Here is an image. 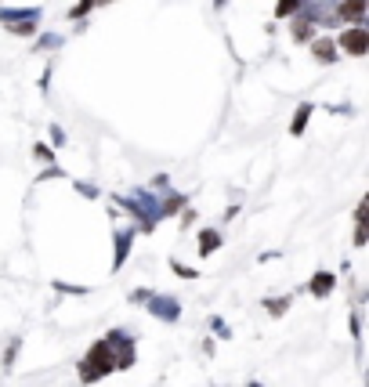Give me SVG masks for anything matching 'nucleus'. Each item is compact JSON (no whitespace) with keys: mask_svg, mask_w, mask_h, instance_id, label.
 I'll list each match as a JSON object with an SVG mask.
<instances>
[{"mask_svg":"<svg viewBox=\"0 0 369 387\" xmlns=\"http://www.w3.org/2000/svg\"><path fill=\"white\" fill-rule=\"evenodd\" d=\"M113 355H116V352H113V344H109V337L98 340L95 347H91V355H87V362H84L80 377H84V380H98V377H105V373H113V370H116V358H113Z\"/></svg>","mask_w":369,"mask_h":387,"instance_id":"nucleus-1","label":"nucleus"},{"mask_svg":"<svg viewBox=\"0 0 369 387\" xmlns=\"http://www.w3.org/2000/svg\"><path fill=\"white\" fill-rule=\"evenodd\" d=\"M337 47H344L347 54H355V58H362V54L369 51V33L362 26H352V29H344L340 36H333Z\"/></svg>","mask_w":369,"mask_h":387,"instance_id":"nucleus-2","label":"nucleus"},{"mask_svg":"<svg viewBox=\"0 0 369 387\" xmlns=\"http://www.w3.org/2000/svg\"><path fill=\"white\" fill-rule=\"evenodd\" d=\"M333 11H337L340 22H355V26H362V18H366V0H337Z\"/></svg>","mask_w":369,"mask_h":387,"instance_id":"nucleus-3","label":"nucleus"},{"mask_svg":"<svg viewBox=\"0 0 369 387\" xmlns=\"http://www.w3.org/2000/svg\"><path fill=\"white\" fill-rule=\"evenodd\" d=\"M311 54H315L322 65H333L337 62V40L333 36H319V40H311Z\"/></svg>","mask_w":369,"mask_h":387,"instance_id":"nucleus-4","label":"nucleus"},{"mask_svg":"<svg viewBox=\"0 0 369 387\" xmlns=\"http://www.w3.org/2000/svg\"><path fill=\"white\" fill-rule=\"evenodd\" d=\"M145 304H149L152 308V315H159V319H167V322H174L178 315H181V308H178V301H163V297H152V293H149V301H145Z\"/></svg>","mask_w":369,"mask_h":387,"instance_id":"nucleus-5","label":"nucleus"},{"mask_svg":"<svg viewBox=\"0 0 369 387\" xmlns=\"http://www.w3.org/2000/svg\"><path fill=\"white\" fill-rule=\"evenodd\" d=\"M311 33H315V26L308 22V15H301V11H297V18H293V36H297V40H308Z\"/></svg>","mask_w":369,"mask_h":387,"instance_id":"nucleus-6","label":"nucleus"},{"mask_svg":"<svg viewBox=\"0 0 369 387\" xmlns=\"http://www.w3.org/2000/svg\"><path fill=\"white\" fill-rule=\"evenodd\" d=\"M131 239H134V232H120V235H116V268L127 261V250H131Z\"/></svg>","mask_w":369,"mask_h":387,"instance_id":"nucleus-7","label":"nucleus"},{"mask_svg":"<svg viewBox=\"0 0 369 387\" xmlns=\"http://www.w3.org/2000/svg\"><path fill=\"white\" fill-rule=\"evenodd\" d=\"M333 275H329V271H322V275H315V283H311V293H319V297H326V293L329 290H333Z\"/></svg>","mask_w":369,"mask_h":387,"instance_id":"nucleus-8","label":"nucleus"},{"mask_svg":"<svg viewBox=\"0 0 369 387\" xmlns=\"http://www.w3.org/2000/svg\"><path fill=\"white\" fill-rule=\"evenodd\" d=\"M199 239H203V243H199V253H214V250L221 246V235H217L214 228H207V232H203Z\"/></svg>","mask_w":369,"mask_h":387,"instance_id":"nucleus-9","label":"nucleus"},{"mask_svg":"<svg viewBox=\"0 0 369 387\" xmlns=\"http://www.w3.org/2000/svg\"><path fill=\"white\" fill-rule=\"evenodd\" d=\"M301 8H304V0H279V4H275V15L290 18V15H297Z\"/></svg>","mask_w":369,"mask_h":387,"instance_id":"nucleus-10","label":"nucleus"},{"mask_svg":"<svg viewBox=\"0 0 369 387\" xmlns=\"http://www.w3.org/2000/svg\"><path fill=\"white\" fill-rule=\"evenodd\" d=\"M308 116H311V105H301V109H297V116H293V134H301V131H304Z\"/></svg>","mask_w":369,"mask_h":387,"instance_id":"nucleus-11","label":"nucleus"},{"mask_svg":"<svg viewBox=\"0 0 369 387\" xmlns=\"http://www.w3.org/2000/svg\"><path fill=\"white\" fill-rule=\"evenodd\" d=\"M36 159H44V163H47V159H54V152L47 149V145H36Z\"/></svg>","mask_w":369,"mask_h":387,"instance_id":"nucleus-12","label":"nucleus"},{"mask_svg":"<svg viewBox=\"0 0 369 387\" xmlns=\"http://www.w3.org/2000/svg\"><path fill=\"white\" fill-rule=\"evenodd\" d=\"M286 304H290V301H272L268 311H272V315H279V311H286Z\"/></svg>","mask_w":369,"mask_h":387,"instance_id":"nucleus-13","label":"nucleus"},{"mask_svg":"<svg viewBox=\"0 0 369 387\" xmlns=\"http://www.w3.org/2000/svg\"><path fill=\"white\" fill-rule=\"evenodd\" d=\"M214 333L217 337H228V329H225V322H221V319H214Z\"/></svg>","mask_w":369,"mask_h":387,"instance_id":"nucleus-14","label":"nucleus"},{"mask_svg":"<svg viewBox=\"0 0 369 387\" xmlns=\"http://www.w3.org/2000/svg\"><path fill=\"white\" fill-rule=\"evenodd\" d=\"M253 387H261V384H253Z\"/></svg>","mask_w":369,"mask_h":387,"instance_id":"nucleus-15","label":"nucleus"}]
</instances>
